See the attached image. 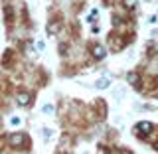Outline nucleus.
I'll return each mask as SVG.
<instances>
[{
	"label": "nucleus",
	"instance_id": "nucleus-1",
	"mask_svg": "<svg viewBox=\"0 0 158 154\" xmlns=\"http://www.w3.org/2000/svg\"><path fill=\"white\" fill-rule=\"evenodd\" d=\"M152 131V123H138L136 125V135H148Z\"/></svg>",
	"mask_w": 158,
	"mask_h": 154
},
{
	"label": "nucleus",
	"instance_id": "nucleus-2",
	"mask_svg": "<svg viewBox=\"0 0 158 154\" xmlns=\"http://www.w3.org/2000/svg\"><path fill=\"white\" fill-rule=\"evenodd\" d=\"M8 140H10V144H12V146H20L24 142V136L20 135V132H14V135H10Z\"/></svg>",
	"mask_w": 158,
	"mask_h": 154
},
{
	"label": "nucleus",
	"instance_id": "nucleus-3",
	"mask_svg": "<svg viewBox=\"0 0 158 154\" xmlns=\"http://www.w3.org/2000/svg\"><path fill=\"white\" fill-rule=\"evenodd\" d=\"M107 56V49L103 48V46H93V57H97V59H103Z\"/></svg>",
	"mask_w": 158,
	"mask_h": 154
},
{
	"label": "nucleus",
	"instance_id": "nucleus-4",
	"mask_svg": "<svg viewBox=\"0 0 158 154\" xmlns=\"http://www.w3.org/2000/svg\"><path fill=\"white\" fill-rule=\"evenodd\" d=\"M16 101H18V105H22V107H26L28 103H30V93H18V97H16Z\"/></svg>",
	"mask_w": 158,
	"mask_h": 154
},
{
	"label": "nucleus",
	"instance_id": "nucleus-5",
	"mask_svg": "<svg viewBox=\"0 0 158 154\" xmlns=\"http://www.w3.org/2000/svg\"><path fill=\"white\" fill-rule=\"evenodd\" d=\"M109 85H111V79H109V77H101L97 81V89H107Z\"/></svg>",
	"mask_w": 158,
	"mask_h": 154
},
{
	"label": "nucleus",
	"instance_id": "nucleus-6",
	"mask_svg": "<svg viewBox=\"0 0 158 154\" xmlns=\"http://www.w3.org/2000/svg\"><path fill=\"white\" fill-rule=\"evenodd\" d=\"M127 79H128V83H131V85H135V87H136V85H138V79H140V77H138V73H136V71H132V73H128V77H127Z\"/></svg>",
	"mask_w": 158,
	"mask_h": 154
},
{
	"label": "nucleus",
	"instance_id": "nucleus-7",
	"mask_svg": "<svg viewBox=\"0 0 158 154\" xmlns=\"http://www.w3.org/2000/svg\"><path fill=\"white\" fill-rule=\"evenodd\" d=\"M59 30V22H53V24H49L48 26V32H49V36H52V34H56Z\"/></svg>",
	"mask_w": 158,
	"mask_h": 154
},
{
	"label": "nucleus",
	"instance_id": "nucleus-8",
	"mask_svg": "<svg viewBox=\"0 0 158 154\" xmlns=\"http://www.w3.org/2000/svg\"><path fill=\"white\" fill-rule=\"evenodd\" d=\"M42 111L46 113V115H52V113H53V105H44Z\"/></svg>",
	"mask_w": 158,
	"mask_h": 154
},
{
	"label": "nucleus",
	"instance_id": "nucleus-9",
	"mask_svg": "<svg viewBox=\"0 0 158 154\" xmlns=\"http://www.w3.org/2000/svg\"><path fill=\"white\" fill-rule=\"evenodd\" d=\"M125 6H128V8H135V6H136V0H125Z\"/></svg>",
	"mask_w": 158,
	"mask_h": 154
}]
</instances>
